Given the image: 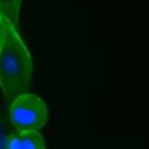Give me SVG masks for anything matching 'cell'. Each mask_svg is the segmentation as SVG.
<instances>
[{
    "label": "cell",
    "instance_id": "cell-1",
    "mask_svg": "<svg viewBox=\"0 0 149 149\" xmlns=\"http://www.w3.org/2000/svg\"><path fill=\"white\" fill-rule=\"evenodd\" d=\"M0 88L7 98H16L32 83V56L18 28L0 18Z\"/></svg>",
    "mask_w": 149,
    "mask_h": 149
},
{
    "label": "cell",
    "instance_id": "cell-4",
    "mask_svg": "<svg viewBox=\"0 0 149 149\" xmlns=\"http://www.w3.org/2000/svg\"><path fill=\"white\" fill-rule=\"evenodd\" d=\"M19 9L21 0H0V18L11 23L14 28L19 25Z\"/></svg>",
    "mask_w": 149,
    "mask_h": 149
},
{
    "label": "cell",
    "instance_id": "cell-2",
    "mask_svg": "<svg viewBox=\"0 0 149 149\" xmlns=\"http://www.w3.org/2000/svg\"><path fill=\"white\" fill-rule=\"evenodd\" d=\"M9 119L16 132H39L47 121L46 102L33 93H23L11 102Z\"/></svg>",
    "mask_w": 149,
    "mask_h": 149
},
{
    "label": "cell",
    "instance_id": "cell-6",
    "mask_svg": "<svg viewBox=\"0 0 149 149\" xmlns=\"http://www.w3.org/2000/svg\"><path fill=\"white\" fill-rule=\"evenodd\" d=\"M0 37H2V30H0Z\"/></svg>",
    "mask_w": 149,
    "mask_h": 149
},
{
    "label": "cell",
    "instance_id": "cell-5",
    "mask_svg": "<svg viewBox=\"0 0 149 149\" xmlns=\"http://www.w3.org/2000/svg\"><path fill=\"white\" fill-rule=\"evenodd\" d=\"M14 133H16V130L9 119V114L6 116L0 112V149H7V144Z\"/></svg>",
    "mask_w": 149,
    "mask_h": 149
},
{
    "label": "cell",
    "instance_id": "cell-3",
    "mask_svg": "<svg viewBox=\"0 0 149 149\" xmlns=\"http://www.w3.org/2000/svg\"><path fill=\"white\" fill-rule=\"evenodd\" d=\"M7 149H46V142L39 132H16L11 137Z\"/></svg>",
    "mask_w": 149,
    "mask_h": 149
}]
</instances>
